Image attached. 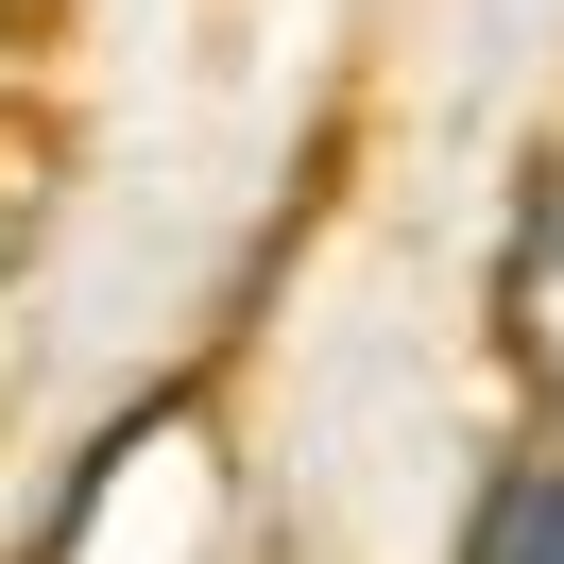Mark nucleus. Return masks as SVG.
I'll list each match as a JSON object with an SVG mask.
<instances>
[{"instance_id": "nucleus-1", "label": "nucleus", "mask_w": 564, "mask_h": 564, "mask_svg": "<svg viewBox=\"0 0 564 564\" xmlns=\"http://www.w3.org/2000/svg\"><path fill=\"white\" fill-rule=\"evenodd\" d=\"M496 377L564 427V138L513 172V223H496Z\"/></svg>"}, {"instance_id": "nucleus-2", "label": "nucleus", "mask_w": 564, "mask_h": 564, "mask_svg": "<svg viewBox=\"0 0 564 564\" xmlns=\"http://www.w3.org/2000/svg\"><path fill=\"white\" fill-rule=\"evenodd\" d=\"M445 564H564V427L513 445L479 496H462V547H445Z\"/></svg>"}, {"instance_id": "nucleus-3", "label": "nucleus", "mask_w": 564, "mask_h": 564, "mask_svg": "<svg viewBox=\"0 0 564 564\" xmlns=\"http://www.w3.org/2000/svg\"><path fill=\"white\" fill-rule=\"evenodd\" d=\"M0 18H35V0H0Z\"/></svg>"}]
</instances>
